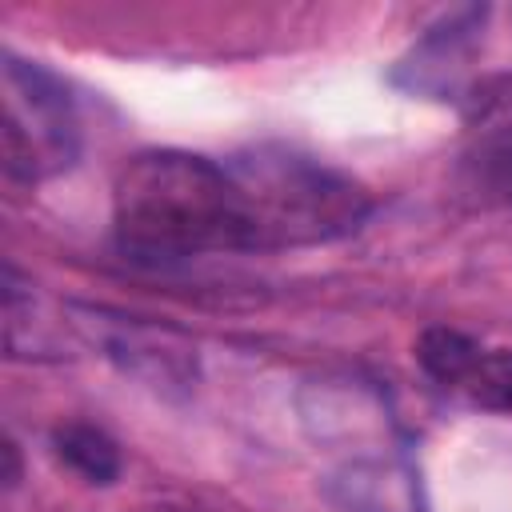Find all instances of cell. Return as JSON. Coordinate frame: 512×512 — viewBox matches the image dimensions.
Masks as SVG:
<instances>
[{"mask_svg": "<svg viewBox=\"0 0 512 512\" xmlns=\"http://www.w3.org/2000/svg\"><path fill=\"white\" fill-rule=\"evenodd\" d=\"M112 236L128 260L184 264L212 252H252L244 196L228 172L196 152L132 156L112 188Z\"/></svg>", "mask_w": 512, "mask_h": 512, "instance_id": "1", "label": "cell"}, {"mask_svg": "<svg viewBox=\"0 0 512 512\" xmlns=\"http://www.w3.org/2000/svg\"><path fill=\"white\" fill-rule=\"evenodd\" d=\"M224 164L244 196L256 252L328 244L372 212V196L352 176L288 148H256Z\"/></svg>", "mask_w": 512, "mask_h": 512, "instance_id": "2", "label": "cell"}, {"mask_svg": "<svg viewBox=\"0 0 512 512\" xmlns=\"http://www.w3.org/2000/svg\"><path fill=\"white\" fill-rule=\"evenodd\" d=\"M0 152L4 172L24 184L68 172L80 156V116L56 72L16 52L0 64Z\"/></svg>", "mask_w": 512, "mask_h": 512, "instance_id": "3", "label": "cell"}, {"mask_svg": "<svg viewBox=\"0 0 512 512\" xmlns=\"http://www.w3.org/2000/svg\"><path fill=\"white\" fill-rule=\"evenodd\" d=\"M68 328L96 348L108 364H116L124 376L148 384L164 396H188L200 376V352L196 344L160 320L116 312L104 304H68Z\"/></svg>", "mask_w": 512, "mask_h": 512, "instance_id": "4", "label": "cell"}, {"mask_svg": "<svg viewBox=\"0 0 512 512\" xmlns=\"http://www.w3.org/2000/svg\"><path fill=\"white\" fill-rule=\"evenodd\" d=\"M488 8L468 4L456 8L448 16H440L392 68V84L412 92V96H428V100H456L464 96L468 80V64L480 48V32H484Z\"/></svg>", "mask_w": 512, "mask_h": 512, "instance_id": "5", "label": "cell"}, {"mask_svg": "<svg viewBox=\"0 0 512 512\" xmlns=\"http://www.w3.org/2000/svg\"><path fill=\"white\" fill-rule=\"evenodd\" d=\"M324 492L340 512H428L420 476L396 456H356L324 476Z\"/></svg>", "mask_w": 512, "mask_h": 512, "instance_id": "6", "label": "cell"}, {"mask_svg": "<svg viewBox=\"0 0 512 512\" xmlns=\"http://www.w3.org/2000/svg\"><path fill=\"white\" fill-rule=\"evenodd\" d=\"M452 196L464 208L488 212L512 204V124L484 128L452 168Z\"/></svg>", "mask_w": 512, "mask_h": 512, "instance_id": "7", "label": "cell"}, {"mask_svg": "<svg viewBox=\"0 0 512 512\" xmlns=\"http://www.w3.org/2000/svg\"><path fill=\"white\" fill-rule=\"evenodd\" d=\"M52 448L60 456L64 468H72L80 480L88 484H112L120 476V448L116 440L96 428V424H84V420H72V424H60L52 432Z\"/></svg>", "mask_w": 512, "mask_h": 512, "instance_id": "8", "label": "cell"}, {"mask_svg": "<svg viewBox=\"0 0 512 512\" xmlns=\"http://www.w3.org/2000/svg\"><path fill=\"white\" fill-rule=\"evenodd\" d=\"M476 356H480V344L456 328H424L416 340V364L424 368V376L456 392L472 372Z\"/></svg>", "mask_w": 512, "mask_h": 512, "instance_id": "9", "label": "cell"}, {"mask_svg": "<svg viewBox=\"0 0 512 512\" xmlns=\"http://www.w3.org/2000/svg\"><path fill=\"white\" fill-rule=\"evenodd\" d=\"M460 392L468 400H476L480 408L512 416V348H480Z\"/></svg>", "mask_w": 512, "mask_h": 512, "instance_id": "10", "label": "cell"}, {"mask_svg": "<svg viewBox=\"0 0 512 512\" xmlns=\"http://www.w3.org/2000/svg\"><path fill=\"white\" fill-rule=\"evenodd\" d=\"M508 108H512V72H504V76H484V80L468 84L464 96H460L464 120H472V124H480V128H488V124H492L496 116H504Z\"/></svg>", "mask_w": 512, "mask_h": 512, "instance_id": "11", "label": "cell"}, {"mask_svg": "<svg viewBox=\"0 0 512 512\" xmlns=\"http://www.w3.org/2000/svg\"><path fill=\"white\" fill-rule=\"evenodd\" d=\"M4 484L8 488H16V480H20V452H16V444L12 440H4Z\"/></svg>", "mask_w": 512, "mask_h": 512, "instance_id": "12", "label": "cell"}]
</instances>
